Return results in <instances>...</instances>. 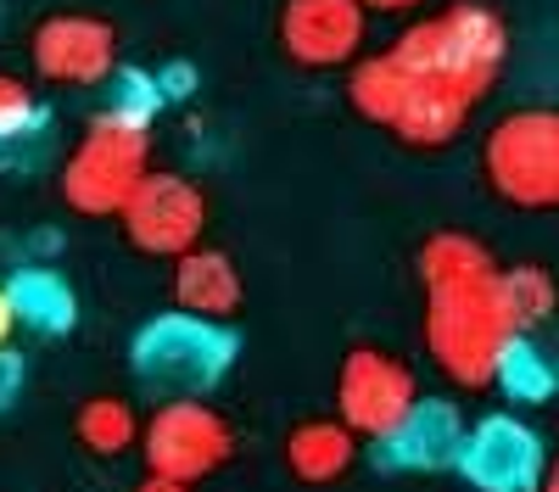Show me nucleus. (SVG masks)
I'll return each mask as SVG.
<instances>
[{
  "label": "nucleus",
  "instance_id": "obj_17",
  "mask_svg": "<svg viewBox=\"0 0 559 492\" xmlns=\"http://www.w3.org/2000/svg\"><path fill=\"white\" fill-rule=\"evenodd\" d=\"M45 157V107L17 73H0V168L17 173Z\"/></svg>",
  "mask_w": 559,
  "mask_h": 492
},
{
  "label": "nucleus",
  "instance_id": "obj_9",
  "mask_svg": "<svg viewBox=\"0 0 559 492\" xmlns=\"http://www.w3.org/2000/svg\"><path fill=\"white\" fill-rule=\"evenodd\" d=\"M476 492H537L548 476L543 436L515 420V415H487L464 431L459 465H453Z\"/></svg>",
  "mask_w": 559,
  "mask_h": 492
},
{
  "label": "nucleus",
  "instance_id": "obj_20",
  "mask_svg": "<svg viewBox=\"0 0 559 492\" xmlns=\"http://www.w3.org/2000/svg\"><path fill=\"white\" fill-rule=\"evenodd\" d=\"M73 431H79V442H84L96 459H123L129 447H140V431H146V420L134 415V403H123V397H112V392H96V397H84Z\"/></svg>",
  "mask_w": 559,
  "mask_h": 492
},
{
  "label": "nucleus",
  "instance_id": "obj_4",
  "mask_svg": "<svg viewBox=\"0 0 559 492\" xmlns=\"http://www.w3.org/2000/svg\"><path fill=\"white\" fill-rule=\"evenodd\" d=\"M152 179V129L118 123V118H90L79 146L62 163V202L84 218H118L129 196Z\"/></svg>",
  "mask_w": 559,
  "mask_h": 492
},
{
  "label": "nucleus",
  "instance_id": "obj_23",
  "mask_svg": "<svg viewBox=\"0 0 559 492\" xmlns=\"http://www.w3.org/2000/svg\"><path fill=\"white\" fill-rule=\"evenodd\" d=\"M163 107H168V96H163L157 73H146V68H112L107 84L96 89V112H102V118H118V123L152 129Z\"/></svg>",
  "mask_w": 559,
  "mask_h": 492
},
{
  "label": "nucleus",
  "instance_id": "obj_16",
  "mask_svg": "<svg viewBox=\"0 0 559 492\" xmlns=\"http://www.w3.org/2000/svg\"><path fill=\"white\" fill-rule=\"evenodd\" d=\"M7 291H12V308H17V325L34 331V336H62L79 320V297H73V286L57 275V268L28 263V268H17V275L7 280Z\"/></svg>",
  "mask_w": 559,
  "mask_h": 492
},
{
  "label": "nucleus",
  "instance_id": "obj_5",
  "mask_svg": "<svg viewBox=\"0 0 559 492\" xmlns=\"http://www.w3.org/2000/svg\"><path fill=\"white\" fill-rule=\"evenodd\" d=\"M236 454V431L229 420L202 397H163L146 415V431H140V459H146V476H168L197 487L213 470L229 465Z\"/></svg>",
  "mask_w": 559,
  "mask_h": 492
},
{
  "label": "nucleus",
  "instance_id": "obj_1",
  "mask_svg": "<svg viewBox=\"0 0 559 492\" xmlns=\"http://www.w3.org/2000/svg\"><path fill=\"white\" fill-rule=\"evenodd\" d=\"M236 331L218 320H197V313H157L134 331L129 341V370L134 381L157 397H207L229 364H236Z\"/></svg>",
  "mask_w": 559,
  "mask_h": 492
},
{
  "label": "nucleus",
  "instance_id": "obj_18",
  "mask_svg": "<svg viewBox=\"0 0 559 492\" xmlns=\"http://www.w3.org/2000/svg\"><path fill=\"white\" fill-rule=\"evenodd\" d=\"M481 280H498V263L481 241L459 236V230H442L419 247V286L426 291H453V286H481Z\"/></svg>",
  "mask_w": 559,
  "mask_h": 492
},
{
  "label": "nucleus",
  "instance_id": "obj_12",
  "mask_svg": "<svg viewBox=\"0 0 559 492\" xmlns=\"http://www.w3.org/2000/svg\"><path fill=\"white\" fill-rule=\"evenodd\" d=\"M464 431L471 425H464V415L453 409L448 397H419L381 442H369V459H376V470H392V476L448 470V465H459Z\"/></svg>",
  "mask_w": 559,
  "mask_h": 492
},
{
  "label": "nucleus",
  "instance_id": "obj_8",
  "mask_svg": "<svg viewBox=\"0 0 559 492\" xmlns=\"http://www.w3.org/2000/svg\"><path fill=\"white\" fill-rule=\"evenodd\" d=\"M419 403V381L403 358L381 352V347H353L336 370V415L364 436L381 442L408 409Z\"/></svg>",
  "mask_w": 559,
  "mask_h": 492
},
{
  "label": "nucleus",
  "instance_id": "obj_7",
  "mask_svg": "<svg viewBox=\"0 0 559 492\" xmlns=\"http://www.w3.org/2000/svg\"><path fill=\"white\" fill-rule=\"evenodd\" d=\"M118 224H123V236H129L134 252H146V257H185L191 247H202L207 196H202L197 179H185V173H152L146 185L129 196Z\"/></svg>",
  "mask_w": 559,
  "mask_h": 492
},
{
  "label": "nucleus",
  "instance_id": "obj_15",
  "mask_svg": "<svg viewBox=\"0 0 559 492\" xmlns=\"http://www.w3.org/2000/svg\"><path fill=\"white\" fill-rule=\"evenodd\" d=\"M358 431L331 415V420H302L286 431V442H280V454H286V470L308 487H324V481H342L353 465H358Z\"/></svg>",
  "mask_w": 559,
  "mask_h": 492
},
{
  "label": "nucleus",
  "instance_id": "obj_14",
  "mask_svg": "<svg viewBox=\"0 0 559 492\" xmlns=\"http://www.w3.org/2000/svg\"><path fill=\"white\" fill-rule=\"evenodd\" d=\"M174 308L197 313V320H218L229 325L241 308V268L218 247H191L185 257H174Z\"/></svg>",
  "mask_w": 559,
  "mask_h": 492
},
{
  "label": "nucleus",
  "instance_id": "obj_19",
  "mask_svg": "<svg viewBox=\"0 0 559 492\" xmlns=\"http://www.w3.org/2000/svg\"><path fill=\"white\" fill-rule=\"evenodd\" d=\"M408 68L386 51V57H358L353 62V73H347V101H353V112L364 118V123H381V129H392V118H397V107H403V96H408Z\"/></svg>",
  "mask_w": 559,
  "mask_h": 492
},
{
  "label": "nucleus",
  "instance_id": "obj_10",
  "mask_svg": "<svg viewBox=\"0 0 559 492\" xmlns=\"http://www.w3.org/2000/svg\"><path fill=\"white\" fill-rule=\"evenodd\" d=\"M28 57H34V73L45 84L102 89L107 73L118 68V34H112V23L90 17V12H51L34 28Z\"/></svg>",
  "mask_w": 559,
  "mask_h": 492
},
{
  "label": "nucleus",
  "instance_id": "obj_22",
  "mask_svg": "<svg viewBox=\"0 0 559 492\" xmlns=\"http://www.w3.org/2000/svg\"><path fill=\"white\" fill-rule=\"evenodd\" d=\"M498 302L521 336H537L559 308V286L543 263H515V268H498Z\"/></svg>",
  "mask_w": 559,
  "mask_h": 492
},
{
  "label": "nucleus",
  "instance_id": "obj_24",
  "mask_svg": "<svg viewBox=\"0 0 559 492\" xmlns=\"http://www.w3.org/2000/svg\"><path fill=\"white\" fill-rule=\"evenodd\" d=\"M17 392H23V358L7 347V352H0V415L17 403Z\"/></svg>",
  "mask_w": 559,
  "mask_h": 492
},
{
  "label": "nucleus",
  "instance_id": "obj_2",
  "mask_svg": "<svg viewBox=\"0 0 559 492\" xmlns=\"http://www.w3.org/2000/svg\"><path fill=\"white\" fill-rule=\"evenodd\" d=\"M509 336H515V325H509L498 302V280L426 291V352L453 386H471V392L492 386Z\"/></svg>",
  "mask_w": 559,
  "mask_h": 492
},
{
  "label": "nucleus",
  "instance_id": "obj_26",
  "mask_svg": "<svg viewBox=\"0 0 559 492\" xmlns=\"http://www.w3.org/2000/svg\"><path fill=\"white\" fill-rule=\"evenodd\" d=\"M12 331H17V308H12V291L0 286V352H7V341H12Z\"/></svg>",
  "mask_w": 559,
  "mask_h": 492
},
{
  "label": "nucleus",
  "instance_id": "obj_6",
  "mask_svg": "<svg viewBox=\"0 0 559 492\" xmlns=\"http://www.w3.org/2000/svg\"><path fill=\"white\" fill-rule=\"evenodd\" d=\"M481 168L492 191L515 207H554L559 202V112L521 107L492 123Z\"/></svg>",
  "mask_w": 559,
  "mask_h": 492
},
{
  "label": "nucleus",
  "instance_id": "obj_11",
  "mask_svg": "<svg viewBox=\"0 0 559 492\" xmlns=\"http://www.w3.org/2000/svg\"><path fill=\"white\" fill-rule=\"evenodd\" d=\"M364 0H286L280 7V51L297 68H342L364 45Z\"/></svg>",
  "mask_w": 559,
  "mask_h": 492
},
{
  "label": "nucleus",
  "instance_id": "obj_28",
  "mask_svg": "<svg viewBox=\"0 0 559 492\" xmlns=\"http://www.w3.org/2000/svg\"><path fill=\"white\" fill-rule=\"evenodd\" d=\"M134 492H191V487H185V481H168V476H146Z\"/></svg>",
  "mask_w": 559,
  "mask_h": 492
},
{
  "label": "nucleus",
  "instance_id": "obj_25",
  "mask_svg": "<svg viewBox=\"0 0 559 492\" xmlns=\"http://www.w3.org/2000/svg\"><path fill=\"white\" fill-rule=\"evenodd\" d=\"M157 84H163L168 101H185V96H191V84H197V73L185 62H174V68H157Z\"/></svg>",
  "mask_w": 559,
  "mask_h": 492
},
{
  "label": "nucleus",
  "instance_id": "obj_13",
  "mask_svg": "<svg viewBox=\"0 0 559 492\" xmlns=\"http://www.w3.org/2000/svg\"><path fill=\"white\" fill-rule=\"evenodd\" d=\"M471 107H476V96L459 79H448V73H414L408 96H403V107L392 118V134L403 146H414V152L453 146L464 118H471Z\"/></svg>",
  "mask_w": 559,
  "mask_h": 492
},
{
  "label": "nucleus",
  "instance_id": "obj_3",
  "mask_svg": "<svg viewBox=\"0 0 559 492\" xmlns=\"http://www.w3.org/2000/svg\"><path fill=\"white\" fill-rule=\"evenodd\" d=\"M392 57L408 73H448L481 101L498 79V68H503V57H509V28L492 7L459 0V7H448L437 17L408 23L392 45Z\"/></svg>",
  "mask_w": 559,
  "mask_h": 492
},
{
  "label": "nucleus",
  "instance_id": "obj_27",
  "mask_svg": "<svg viewBox=\"0 0 559 492\" xmlns=\"http://www.w3.org/2000/svg\"><path fill=\"white\" fill-rule=\"evenodd\" d=\"M369 12H419L426 0H364Z\"/></svg>",
  "mask_w": 559,
  "mask_h": 492
},
{
  "label": "nucleus",
  "instance_id": "obj_21",
  "mask_svg": "<svg viewBox=\"0 0 559 492\" xmlns=\"http://www.w3.org/2000/svg\"><path fill=\"white\" fill-rule=\"evenodd\" d=\"M509 403H548L559 392V364L554 352L537 341V336H509L503 358H498V381H492Z\"/></svg>",
  "mask_w": 559,
  "mask_h": 492
},
{
  "label": "nucleus",
  "instance_id": "obj_29",
  "mask_svg": "<svg viewBox=\"0 0 559 492\" xmlns=\"http://www.w3.org/2000/svg\"><path fill=\"white\" fill-rule=\"evenodd\" d=\"M537 492H559V459L548 465V476H543V487H537Z\"/></svg>",
  "mask_w": 559,
  "mask_h": 492
}]
</instances>
